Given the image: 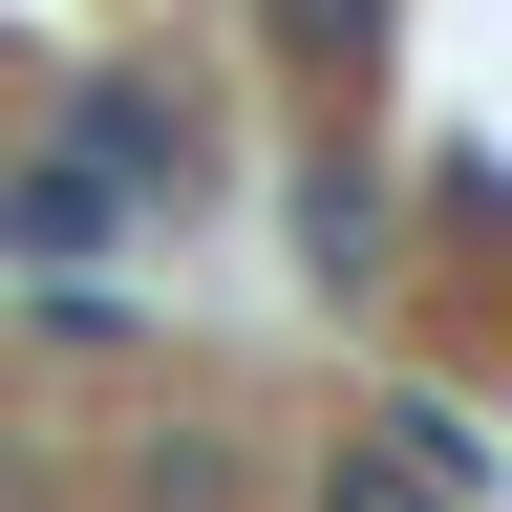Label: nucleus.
Instances as JSON below:
<instances>
[{"label":"nucleus","instance_id":"f257e3e1","mask_svg":"<svg viewBox=\"0 0 512 512\" xmlns=\"http://www.w3.org/2000/svg\"><path fill=\"white\" fill-rule=\"evenodd\" d=\"M64 150H86L128 214H192V192H214V107H192L171 64H86V86H64Z\"/></svg>","mask_w":512,"mask_h":512},{"label":"nucleus","instance_id":"f03ea898","mask_svg":"<svg viewBox=\"0 0 512 512\" xmlns=\"http://www.w3.org/2000/svg\"><path fill=\"white\" fill-rule=\"evenodd\" d=\"M384 256H406V192H384L363 128H320V150H299V278L320 299H384Z\"/></svg>","mask_w":512,"mask_h":512},{"label":"nucleus","instance_id":"7ed1b4c3","mask_svg":"<svg viewBox=\"0 0 512 512\" xmlns=\"http://www.w3.org/2000/svg\"><path fill=\"white\" fill-rule=\"evenodd\" d=\"M128 512H278V448H256V427H128Z\"/></svg>","mask_w":512,"mask_h":512},{"label":"nucleus","instance_id":"20e7f679","mask_svg":"<svg viewBox=\"0 0 512 512\" xmlns=\"http://www.w3.org/2000/svg\"><path fill=\"white\" fill-rule=\"evenodd\" d=\"M256 64L320 86V128H363V86H384V0H256Z\"/></svg>","mask_w":512,"mask_h":512},{"label":"nucleus","instance_id":"39448f33","mask_svg":"<svg viewBox=\"0 0 512 512\" xmlns=\"http://www.w3.org/2000/svg\"><path fill=\"white\" fill-rule=\"evenodd\" d=\"M0 235H22V256H107V235H150V214H128V192H107V171H86V150L43 128V150L0 171Z\"/></svg>","mask_w":512,"mask_h":512},{"label":"nucleus","instance_id":"423d86ee","mask_svg":"<svg viewBox=\"0 0 512 512\" xmlns=\"http://www.w3.org/2000/svg\"><path fill=\"white\" fill-rule=\"evenodd\" d=\"M299 512H470V491H448L406 427H363V448H320V470H299Z\"/></svg>","mask_w":512,"mask_h":512}]
</instances>
